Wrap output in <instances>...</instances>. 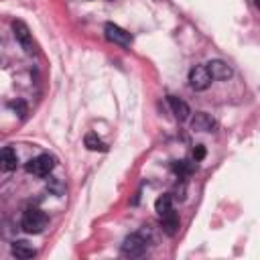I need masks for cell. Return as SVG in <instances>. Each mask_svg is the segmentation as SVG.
Listing matches in <instances>:
<instances>
[{
  "instance_id": "obj_1",
  "label": "cell",
  "mask_w": 260,
  "mask_h": 260,
  "mask_svg": "<svg viewBox=\"0 0 260 260\" xmlns=\"http://www.w3.org/2000/svg\"><path fill=\"white\" fill-rule=\"evenodd\" d=\"M20 228L26 232V234H41L45 228H47V215L45 211L37 209V207H30L22 213V219H20Z\"/></svg>"
},
{
  "instance_id": "obj_2",
  "label": "cell",
  "mask_w": 260,
  "mask_h": 260,
  "mask_svg": "<svg viewBox=\"0 0 260 260\" xmlns=\"http://www.w3.org/2000/svg\"><path fill=\"white\" fill-rule=\"evenodd\" d=\"M146 248H148V242H146L140 234H130V236L122 242V246H120L122 254L128 256V258H138V256H142V254L146 252Z\"/></svg>"
},
{
  "instance_id": "obj_3",
  "label": "cell",
  "mask_w": 260,
  "mask_h": 260,
  "mask_svg": "<svg viewBox=\"0 0 260 260\" xmlns=\"http://www.w3.org/2000/svg\"><path fill=\"white\" fill-rule=\"evenodd\" d=\"M12 30H14V37L18 41V45L22 47V51L26 55H35L37 47H35V41H32V35L28 30V26L22 22V20H14L12 22Z\"/></svg>"
},
{
  "instance_id": "obj_4",
  "label": "cell",
  "mask_w": 260,
  "mask_h": 260,
  "mask_svg": "<svg viewBox=\"0 0 260 260\" xmlns=\"http://www.w3.org/2000/svg\"><path fill=\"white\" fill-rule=\"evenodd\" d=\"M53 169H55V158L51 154H39L37 158H32L26 165V171L37 177H49Z\"/></svg>"
},
{
  "instance_id": "obj_5",
  "label": "cell",
  "mask_w": 260,
  "mask_h": 260,
  "mask_svg": "<svg viewBox=\"0 0 260 260\" xmlns=\"http://www.w3.org/2000/svg\"><path fill=\"white\" fill-rule=\"evenodd\" d=\"M104 32H106V39L114 45H120V47H130L132 45V35L128 30H124L122 26L114 24V22H108L104 26Z\"/></svg>"
},
{
  "instance_id": "obj_6",
  "label": "cell",
  "mask_w": 260,
  "mask_h": 260,
  "mask_svg": "<svg viewBox=\"0 0 260 260\" xmlns=\"http://www.w3.org/2000/svg\"><path fill=\"white\" fill-rule=\"evenodd\" d=\"M189 85L195 89V91H203L211 85V75L207 71L205 65H195L191 71H189Z\"/></svg>"
},
{
  "instance_id": "obj_7",
  "label": "cell",
  "mask_w": 260,
  "mask_h": 260,
  "mask_svg": "<svg viewBox=\"0 0 260 260\" xmlns=\"http://www.w3.org/2000/svg\"><path fill=\"white\" fill-rule=\"evenodd\" d=\"M205 67H207L211 79H217V81H221V79H230L232 73H234L232 67H230L225 61H221V59H213V61H209Z\"/></svg>"
},
{
  "instance_id": "obj_8",
  "label": "cell",
  "mask_w": 260,
  "mask_h": 260,
  "mask_svg": "<svg viewBox=\"0 0 260 260\" xmlns=\"http://www.w3.org/2000/svg\"><path fill=\"white\" fill-rule=\"evenodd\" d=\"M191 128L195 132H211L215 128V120L209 114H205V112H197L191 118Z\"/></svg>"
},
{
  "instance_id": "obj_9",
  "label": "cell",
  "mask_w": 260,
  "mask_h": 260,
  "mask_svg": "<svg viewBox=\"0 0 260 260\" xmlns=\"http://www.w3.org/2000/svg\"><path fill=\"white\" fill-rule=\"evenodd\" d=\"M16 162H18V156L14 152L12 146H4L0 148V171L2 173H10L16 169Z\"/></svg>"
},
{
  "instance_id": "obj_10",
  "label": "cell",
  "mask_w": 260,
  "mask_h": 260,
  "mask_svg": "<svg viewBox=\"0 0 260 260\" xmlns=\"http://www.w3.org/2000/svg\"><path fill=\"white\" fill-rule=\"evenodd\" d=\"M10 252H12V256H16V258H20V260H28V258H35V256H37V250H35L28 242H24V240L14 242L12 248H10Z\"/></svg>"
},
{
  "instance_id": "obj_11",
  "label": "cell",
  "mask_w": 260,
  "mask_h": 260,
  "mask_svg": "<svg viewBox=\"0 0 260 260\" xmlns=\"http://www.w3.org/2000/svg\"><path fill=\"white\" fill-rule=\"evenodd\" d=\"M169 106H171V110H173V114H175V118L179 120V122H183V120H187L189 118V114H191V110H189V106L181 100V98H175V95H169Z\"/></svg>"
},
{
  "instance_id": "obj_12",
  "label": "cell",
  "mask_w": 260,
  "mask_h": 260,
  "mask_svg": "<svg viewBox=\"0 0 260 260\" xmlns=\"http://www.w3.org/2000/svg\"><path fill=\"white\" fill-rule=\"evenodd\" d=\"M154 211L158 213V217H165V215H169L171 211H175V209H173V199H171V195H160V197L156 199V203H154Z\"/></svg>"
},
{
  "instance_id": "obj_13",
  "label": "cell",
  "mask_w": 260,
  "mask_h": 260,
  "mask_svg": "<svg viewBox=\"0 0 260 260\" xmlns=\"http://www.w3.org/2000/svg\"><path fill=\"white\" fill-rule=\"evenodd\" d=\"M160 219H162V228H165V232H167L169 236H175L177 230H179V217H177V213L171 211L169 215H165V217H160Z\"/></svg>"
},
{
  "instance_id": "obj_14",
  "label": "cell",
  "mask_w": 260,
  "mask_h": 260,
  "mask_svg": "<svg viewBox=\"0 0 260 260\" xmlns=\"http://www.w3.org/2000/svg\"><path fill=\"white\" fill-rule=\"evenodd\" d=\"M85 146L89 148V150H100V152H106L108 150V146L98 138V134H93V132H89V134H85Z\"/></svg>"
},
{
  "instance_id": "obj_15",
  "label": "cell",
  "mask_w": 260,
  "mask_h": 260,
  "mask_svg": "<svg viewBox=\"0 0 260 260\" xmlns=\"http://www.w3.org/2000/svg\"><path fill=\"white\" fill-rule=\"evenodd\" d=\"M173 169H175L177 173H181V175H187V173H193V171L197 169V165H195V162H187V160H179V162L173 165Z\"/></svg>"
},
{
  "instance_id": "obj_16",
  "label": "cell",
  "mask_w": 260,
  "mask_h": 260,
  "mask_svg": "<svg viewBox=\"0 0 260 260\" xmlns=\"http://www.w3.org/2000/svg\"><path fill=\"white\" fill-rule=\"evenodd\" d=\"M193 158H195V162L205 158V148H203V144H197V146L193 148Z\"/></svg>"
},
{
  "instance_id": "obj_17",
  "label": "cell",
  "mask_w": 260,
  "mask_h": 260,
  "mask_svg": "<svg viewBox=\"0 0 260 260\" xmlns=\"http://www.w3.org/2000/svg\"><path fill=\"white\" fill-rule=\"evenodd\" d=\"M254 2V6H260V0H252Z\"/></svg>"
}]
</instances>
